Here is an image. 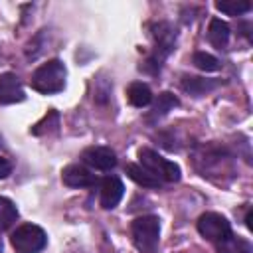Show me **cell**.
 Segmentation results:
<instances>
[{
  "label": "cell",
  "mask_w": 253,
  "mask_h": 253,
  "mask_svg": "<svg viewBox=\"0 0 253 253\" xmlns=\"http://www.w3.org/2000/svg\"><path fill=\"white\" fill-rule=\"evenodd\" d=\"M47 243V235L40 225L24 223L12 233V247L16 253H40Z\"/></svg>",
  "instance_id": "obj_4"
},
{
  "label": "cell",
  "mask_w": 253,
  "mask_h": 253,
  "mask_svg": "<svg viewBox=\"0 0 253 253\" xmlns=\"http://www.w3.org/2000/svg\"><path fill=\"white\" fill-rule=\"evenodd\" d=\"M67 69L59 59H49L47 63L40 65L32 75V87L43 95L59 93L65 87Z\"/></svg>",
  "instance_id": "obj_1"
},
{
  "label": "cell",
  "mask_w": 253,
  "mask_h": 253,
  "mask_svg": "<svg viewBox=\"0 0 253 253\" xmlns=\"http://www.w3.org/2000/svg\"><path fill=\"white\" fill-rule=\"evenodd\" d=\"M81 158L87 166H91L95 170H111L117 164L115 152L107 146H89V148L83 150Z\"/></svg>",
  "instance_id": "obj_7"
},
{
  "label": "cell",
  "mask_w": 253,
  "mask_h": 253,
  "mask_svg": "<svg viewBox=\"0 0 253 253\" xmlns=\"http://www.w3.org/2000/svg\"><path fill=\"white\" fill-rule=\"evenodd\" d=\"M61 180L69 188H89V186H95L99 182L97 174H93L89 168H85L81 164L65 166L63 172H61Z\"/></svg>",
  "instance_id": "obj_6"
},
{
  "label": "cell",
  "mask_w": 253,
  "mask_h": 253,
  "mask_svg": "<svg viewBox=\"0 0 253 253\" xmlns=\"http://www.w3.org/2000/svg\"><path fill=\"white\" fill-rule=\"evenodd\" d=\"M217 251L219 253H251V245L245 241V239H239V237H229L221 243H217Z\"/></svg>",
  "instance_id": "obj_19"
},
{
  "label": "cell",
  "mask_w": 253,
  "mask_h": 253,
  "mask_svg": "<svg viewBox=\"0 0 253 253\" xmlns=\"http://www.w3.org/2000/svg\"><path fill=\"white\" fill-rule=\"evenodd\" d=\"M215 8L229 16H239L251 10V2L249 0H221V2H215Z\"/></svg>",
  "instance_id": "obj_17"
},
{
  "label": "cell",
  "mask_w": 253,
  "mask_h": 253,
  "mask_svg": "<svg viewBox=\"0 0 253 253\" xmlns=\"http://www.w3.org/2000/svg\"><path fill=\"white\" fill-rule=\"evenodd\" d=\"M0 146H2V136H0Z\"/></svg>",
  "instance_id": "obj_22"
},
{
  "label": "cell",
  "mask_w": 253,
  "mask_h": 253,
  "mask_svg": "<svg viewBox=\"0 0 253 253\" xmlns=\"http://www.w3.org/2000/svg\"><path fill=\"white\" fill-rule=\"evenodd\" d=\"M152 34H154V40H156V55H154V61H162V57L174 47V42H176V32L172 30L170 24L166 22H158L152 26Z\"/></svg>",
  "instance_id": "obj_9"
},
{
  "label": "cell",
  "mask_w": 253,
  "mask_h": 253,
  "mask_svg": "<svg viewBox=\"0 0 253 253\" xmlns=\"http://www.w3.org/2000/svg\"><path fill=\"white\" fill-rule=\"evenodd\" d=\"M174 107H178V99H176L172 93L164 91V93H160V95H158V99H156V103H154V107H152L150 117H152V119L164 117V115H166L168 111H172Z\"/></svg>",
  "instance_id": "obj_16"
},
{
  "label": "cell",
  "mask_w": 253,
  "mask_h": 253,
  "mask_svg": "<svg viewBox=\"0 0 253 253\" xmlns=\"http://www.w3.org/2000/svg\"><path fill=\"white\" fill-rule=\"evenodd\" d=\"M194 65L202 71H217L219 69V59L211 53L206 51H196L194 53Z\"/></svg>",
  "instance_id": "obj_20"
},
{
  "label": "cell",
  "mask_w": 253,
  "mask_h": 253,
  "mask_svg": "<svg viewBox=\"0 0 253 253\" xmlns=\"http://www.w3.org/2000/svg\"><path fill=\"white\" fill-rule=\"evenodd\" d=\"M208 38H210V42L215 45V47H225L227 45V42H229V26L223 22V20H219V18H213L211 22H210V28H208Z\"/></svg>",
  "instance_id": "obj_12"
},
{
  "label": "cell",
  "mask_w": 253,
  "mask_h": 253,
  "mask_svg": "<svg viewBox=\"0 0 253 253\" xmlns=\"http://www.w3.org/2000/svg\"><path fill=\"white\" fill-rule=\"evenodd\" d=\"M123 194H125V186H123L121 178H117V176L103 178V182H101V206L105 210H113L121 202Z\"/></svg>",
  "instance_id": "obj_10"
},
{
  "label": "cell",
  "mask_w": 253,
  "mask_h": 253,
  "mask_svg": "<svg viewBox=\"0 0 253 253\" xmlns=\"http://www.w3.org/2000/svg\"><path fill=\"white\" fill-rule=\"evenodd\" d=\"M10 172H12V164H10L6 158H0V180L6 178Z\"/></svg>",
  "instance_id": "obj_21"
},
{
  "label": "cell",
  "mask_w": 253,
  "mask_h": 253,
  "mask_svg": "<svg viewBox=\"0 0 253 253\" xmlns=\"http://www.w3.org/2000/svg\"><path fill=\"white\" fill-rule=\"evenodd\" d=\"M140 166L146 168L150 174H154L160 182H178L180 180V166L164 156H160L152 148H140L138 150Z\"/></svg>",
  "instance_id": "obj_3"
},
{
  "label": "cell",
  "mask_w": 253,
  "mask_h": 253,
  "mask_svg": "<svg viewBox=\"0 0 253 253\" xmlns=\"http://www.w3.org/2000/svg\"><path fill=\"white\" fill-rule=\"evenodd\" d=\"M126 97H128L130 105H134V107H146L152 101V91H150V87L146 83L136 81V83H130L128 85Z\"/></svg>",
  "instance_id": "obj_13"
},
{
  "label": "cell",
  "mask_w": 253,
  "mask_h": 253,
  "mask_svg": "<svg viewBox=\"0 0 253 253\" xmlns=\"http://www.w3.org/2000/svg\"><path fill=\"white\" fill-rule=\"evenodd\" d=\"M26 99L24 87L20 79L14 73H2L0 75V105H12Z\"/></svg>",
  "instance_id": "obj_8"
},
{
  "label": "cell",
  "mask_w": 253,
  "mask_h": 253,
  "mask_svg": "<svg viewBox=\"0 0 253 253\" xmlns=\"http://www.w3.org/2000/svg\"><path fill=\"white\" fill-rule=\"evenodd\" d=\"M57 126H59V115H57L55 111H49L40 123H36V125L32 126V134H38V136H40V134H45V132L49 134V132H53Z\"/></svg>",
  "instance_id": "obj_18"
},
{
  "label": "cell",
  "mask_w": 253,
  "mask_h": 253,
  "mask_svg": "<svg viewBox=\"0 0 253 253\" xmlns=\"http://www.w3.org/2000/svg\"><path fill=\"white\" fill-rule=\"evenodd\" d=\"M132 243L140 253H154L160 241V219L156 215H140L130 225Z\"/></svg>",
  "instance_id": "obj_2"
},
{
  "label": "cell",
  "mask_w": 253,
  "mask_h": 253,
  "mask_svg": "<svg viewBox=\"0 0 253 253\" xmlns=\"http://www.w3.org/2000/svg\"><path fill=\"white\" fill-rule=\"evenodd\" d=\"M0 253H2V243H0Z\"/></svg>",
  "instance_id": "obj_23"
},
{
  "label": "cell",
  "mask_w": 253,
  "mask_h": 253,
  "mask_svg": "<svg viewBox=\"0 0 253 253\" xmlns=\"http://www.w3.org/2000/svg\"><path fill=\"white\" fill-rule=\"evenodd\" d=\"M126 174L132 182H136L142 188H158L160 186V180L154 174H150L146 168H142L140 164H126Z\"/></svg>",
  "instance_id": "obj_11"
},
{
  "label": "cell",
  "mask_w": 253,
  "mask_h": 253,
  "mask_svg": "<svg viewBox=\"0 0 253 253\" xmlns=\"http://www.w3.org/2000/svg\"><path fill=\"white\" fill-rule=\"evenodd\" d=\"M18 219V210L12 200L0 196V231H6L12 227V223Z\"/></svg>",
  "instance_id": "obj_15"
},
{
  "label": "cell",
  "mask_w": 253,
  "mask_h": 253,
  "mask_svg": "<svg viewBox=\"0 0 253 253\" xmlns=\"http://www.w3.org/2000/svg\"><path fill=\"white\" fill-rule=\"evenodd\" d=\"M215 87V83L213 81H210V79H202V77H184L182 79V89L184 91H188V93H192V95H196V97H200V95H204V93H208V91H211Z\"/></svg>",
  "instance_id": "obj_14"
},
{
  "label": "cell",
  "mask_w": 253,
  "mask_h": 253,
  "mask_svg": "<svg viewBox=\"0 0 253 253\" xmlns=\"http://www.w3.org/2000/svg\"><path fill=\"white\" fill-rule=\"evenodd\" d=\"M198 231H200L202 237H206L208 241H211L215 245L231 237V225H229V221L221 213H215V211H208V213L200 215V219H198Z\"/></svg>",
  "instance_id": "obj_5"
}]
</instances>
